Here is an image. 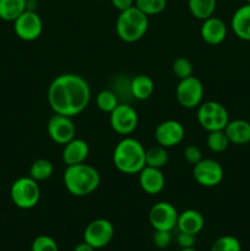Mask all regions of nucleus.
Segmentation results:
<instances>
[{"mask_svg":"<svg viewBox=\"0 0 250 251\" xmlns=\"http://www.w3.org/2000/svg\"><path fill=\"white\" fill-rule=\"evenodd\" d=\"M210 251H242V244L233 235H223L213 242Z\"/></svg>","mask_w":250,"mask_h":251,"instance_id":"c85d7f7f","label":"nucleus"},{"mask_svg":"<svg viewBox=\"0 0 250 251\" xmlns=\"http://www.w3.org/2000/svg\"><path fill=\"white\" fill-rule=\"evenodd\" d=\"M185 136L184 125L178 120H164L154 130V140L164 149L178 146Z\"/></svg>","mask_w":250,"mask_h":251,"instance_id":"ddd939ff","label":"nucleus"},{"mask_svg":"<svg viewBox=\"0 0 250 251\" xmlns=\"http://www.w3.org/2000/svg\"><path fill=\"white\" fill-rule=\"evenodd\" d=\"M149 29V16L140 11L136 6L119 12L115 31L118 37L126 43H134L145 37Z\"/></svg>","mask_w":250,"mask_h":251,"instance_id":"20e7f679","label":"nucleus"},{"mask_svg":"<svg viewBox=\"0 0 250 251\" xmlns=\"http://www.w3.org/2000/svg\"><path fill=\"white\" fill-rule=\"evenodd\" d=\"M88 154H90V146L87 142L82 139L74 137L71 141L64 145L61 158L66 167L75 166V164L85 163Z\"/></svg>","mask_w":250,"mask_h":251,"instance_id":"dca6fc26","label":"nucleus"},{"mask_svg":"<svg viewBox=\"0 0 250 251\" xmlns=\"http://www.w3.org/2000/svg\"><path fill=\"white\" fill-rule=\"evenodd\" d=\"M154 91V82L149 75L140 74L136 75L130 82V92L134 98L139 100H149Z\"/></svg>","mask_w":250,"mask_h":251,"instance_id":"412c9836","label":"nucleus"},{"mask_svg":"<svg viewBox=\"0 0 250 251\" xmlns=\"http://www.w3.org/2000/svg\"><path fill=\"white\" fill-rule=\"evenodd\" d=\"M47 98L55 114L73 118L82 113L90 104L91 88L82 76L63 74L50 82Z\"/></svg>","mask_w":250,"mask_h":251,"instance_id":"f257e3e1","label":"nucleus"},{"mask_svg":"<svg viewBox=\"0 0 250 251\" xmlns=\"http://www.w3.org/2000/svg\"><path fill=\"white\" fill-rule=\"evenodd\" d=\"M135 6L147 16H153L164 11L167 0H135Z\"/></svg>","mask_w":250,"mask_h":251,"instance_id":"cd10ccee","label":"nucleus"},{"mask_svg":"<svg viewBox=\"0 0 250 251\" xmlns=\"http://www.w3.org/2000/svg\"><path fill=\"white\" fill-rule=\"evenodd\" d=\"M184 158L188 163L190 164H196L198 162H200L202 159V153H201L200 147H198L196 145H189L184 150Z\"/></svg>","mask_w":250,"mask_h":251,"instance_id":"473e14b6","label":"nucleus"},{"mask_svg":"<svg viewBox=\"0 0 250 251\" xmlns=\"http://www.w3.org/2000/svg\"><path fill=\"white\" fill-rule=\"evenodd\" d=\"M152 242L158 249H167L172 243L171 230H154Z\"/></svg>","mask_w":250,"mask_h":251,"instance_id":"2f4dec72","label":"nucleus"},{"mask_svg":"<svg viewBox=\"0 0 250 251\" xmlns=\"http://www.w3.org/2000/svg\"><path fill=\"white\" fill-rule=\"evenodd\" d=\"M10 198L12 203L21 210H31L36 207L41 200V188L38 181L29 176L16 179L10 188Z\"/></svg>","mask_w":250,"mask_h":251,"instance_id":"39448f33","label":"nucleus"},{"mask_svg":"<svg viewBox=\"0 0 250 251\" xmlns=\"http://www.w3.org/2000/svg\"><path fill=\"white\" fill-rule=\"evenodd\" d=\"M110 2L115 9L119 10V12L130 9L135 5V0H110Z\"/></svg>","mask_w":250,"mask_h":251,"instance_id":"f704fd0d","label":"nucleus"},{"mask_svg":"<svg viewBox=\"0 0 250 251\" xmlns=\"http://www.w3.org/2000/svg\"><path fill=\"white\" fill-rule=\"evenodd\" d=\"M31 251H59L58 243L49 235H38L32 242Z\"/></svg>","mask_w":250,"mask_h":251,"instance_id":"7c9ffc66","label":"nucleus"},{"mask_svg":"<svg viewBox=\"0 0 250 251\" xmlns=\"http://www.w3.org/2000/svg\"><path fill=\"white\" fill-rule=\"evenodd\" d=\"M247 1V4H250V0H245Z\"/></svg>","mask_w":250,"mask_h":251,"instance_id":"4c0bfd02","label":"nucleus"},{"mask_svg":"<svg viewBox=\"0 0 250 251\" xmlns=\"http://www.w3.org/2000/svg\"><path fill=\"white\" fill-rule=\"evenodd\" d=\"M172 70H173L174 75L179 78V80H183V78L190 77L194 75V65L188 58L185 56H179L175 60L173 61V65H172Z\"/></svg>","mask_w":250,"mask_h":251,"instance_id":"c756f323","label":"nucleus"},{"mask_svg":"<svg viewBox=\"0 0 250 251\" xmlns=\"http://www.w3.org/2000/svg\"><path fill=\"white\" fill-rule=\"evenodd\" d=\"M146 150L139 140L125 136L113 151V164L124 174H139L146 167Z\"/></svg>","mask_w":250,"mask_h":251,"instance_id":"7ed1b4c3","label":"nucleus"},{"mask_svg":"<svg viewBox=\"0 0 250 251\" xmlns=\"http://www.w3.org/2000/svg\"><path fill=\"white\" fill-rule=\"evenodd\" d=\"M109 124L117 134L127 136L136 130L139 124V115L131 105L119 103L117 108L110 113Z\"/></svg>","mask_w":250,"mask_h":251,"instance_id":"1a4fd4ad","label":"nucleus"},{"mask_svg":"<svg viewBox=\"0 0 250 251\" xmlns=\"http://www.w3.org/2000/svg\"><path fill=\"white\" fill-rule=\"evenodd\" d=\"M96 104H97L98 109L110 114L119 104V100H118L117 95L113 91L102 90L98 92L97 97H96Z\"/></svg>","mask_w":250,"mask_h":251,"instance_id":"bb28decb","label":"nucleus"},{"mask_svg":"<svg viewBox=\"0 0 250 251\" xmlns=\"http://www.w3.org/2000/svg\"><path fill=\"white\" fill-rule=\"evenodd\" d=\"M63 183L69 194L76 198H85L97 190L100 184V176L95 167L80 163L66 167Z\"/></svg>","mask_w":250,"mask_h":251,"instance_id":"f03ea898","label":"nucleus"},{"mask_svg":"<svg viewBox=\"0 0 250 251\" xmlns=\"http://www.w3.org/2000/svg\"><path fill=\"white\" fill-rule=\"evenodd\" d=\"M27 0H0V19L14 22L22 12L27 10Z\"/></svg>","mask_w":250,"mask_h":251,"instance_id":"4be33fe9","label":"nucleus"},{"mask_svg":"<svg viewBox=\"0 0 250 251\" xmlns=\"http://www.w3.org/2000/svg\"><path fill=\"white\" fill-rule=\"evenodd\" d=\"M230 27L239 39L250 42V4L238 7L230 20Z\"/></svg>","mask_w":250,"mask_h":251,"instance_id":"a211bd4d","label":"nucleus"},{"mask_svg":"<svg viewBox=\"0 0 250 251\" xmlns=\"http://www.w3.org/2000/svg\"><path fill=\"white\" fill-rule=\"evenodd\" d=\"M222 166L211 158H202L193 166V176L199 185L203 188H215L223 180Z\"/></svg>","mask_w":250,"mask_h":251,"instance_id":"9d476101","label":"nucleus"},{"mask_svg":"<svg viewBox=\"0 0 250 251\" xmlns=\"http://www.w3.org/2000/svg\"><path fill=\"white\" fill-rule=\"evenodd\" d=\"M198 122L206 131L225 130L229 122V114L225 107L215 100L201 103L198 107Z\"/></svg>","mask_w":250,"mask_h":251,"instance_id":"423d86ee","label":"nucleus"},{"mask_svg":"<svg viewBox=\"0 0 250 251\" xmlns=\"http://www.w3.org/2000/svg\"><path fill=\"white\" fill-rule=\"evenodd\" d=\"M95 250H96L95 248L91 247L90 244H87L86 242H82V243H80V244L76 245V247L74 248L73 251H95Z\"/></svg>","mask_w":250,"mask_h":251,"instance_id":"c9c22d12","label":"nucleus"},{"mask_svg":"<svg viewBox=\"0 0 250 251\" xmlns=\"http://www.w3.org/2000/svg\"><path fill=\"white\" fill-rule=\"evenodd\" d=\"M203 93L205 90L202 82L194 75L179 81L175 88L176 100L181 107L186 109L198 108L202 103Z\"/></svg>","mask_w":250,"mask_h":251,"instance_id":"0eeeda50","label":"nucleus"},{"mask_svg":"<svg viewBox=\"0 0 250 251\" xmlns=\"http://www.w3.org/2000/svg\"><path fill=\"white\" fill-rule=\"evenodd\" d=\"M140 188L149 195H157L166 185V178L161 169L145 167L139 173Z\"/></svg>","mask_w":250,"mask_h":251,"instance_id":"f3484780","label":"nucleus"},{"mask_svg":"<svg viewBox=\"0 0 250 251\" xmlns=\"http://www.w3.org/2000/svg\"><path fill=\"white\" fill-rule=\"evenodd\" d=\"M145 158H146L147 167L162 169L168 163V152H167V149L158 145V146L147 149L146 153H145Z\"/></svg>","mask_w":250,"mask_h":251,"instance_id":"393cba45","label":"nucleus"},{"mask_svg":"<svg viewBox=\"0 0 250 251\" xmlns=\"http://www.w3.org/2000/svg\"><path fill=\"white\" fill-rule=\"evenodd\" d=\"M200 36L207 44L217 46L222 43L227 37V25L218 17H208L202 21L200 27Z\"/></svg>","mask_w":250,"mask_h":251,"instance_id":"2eb2a0df","label":"nucleus"},{"mask_svg":"<svg viewBox=\"0 0 250 251\" xmlns=\"http://www.w3.org/2000/svg\"><path fill=\"white\" fill-rule=\"evenodd\" d=\"M179 251H198V250L194 249V248H189V249H180Z\"/></svg>","mask_w":250,"mask_h":251,"instance_id":"e433bc0d","label":"nucleus"},{"mask_svg":"<svg viewBox=\"0 0 250 251\" xmlns=\"http://www.w3.org/2000/svg\"><path fill=\"white\" fill-rule=\"evenodd\" d=\"M54 167L50 161L46 158H38L29 167V176L36 181H44L53 176Z\"/></svg>","mask_w":250,"mask_h":251,"instance_id":"b1692460","label":"nucleus"},{"mask_svg":"<svg viewBox=\"0 0 250 251\" xmlns=\"http://www.w3.org/2000/svg\"><path fill=\"white\" fill-rule=\"evenodd\" d=\"M14 31L22 41H36L43 31V21L36 11L27 9L14 21Z\"/></svg>","mask_w":250,"mask_h":251,"instance_id":"9b49d317","label":"nucleus"},{"mask_svg":"<svg viewBox=\"0 0 250 251\" xmlns=\"http://www.w3.org/2000/svg\"><path fill=\"white\" fill-rule=\"evenodd\" d=\"M178 211L167 201H159L154 203L149 212V221L154 230H171L176 227Z\"/></svg>","mask_w":250,"mask_h":251,"instance_id":"f8f14e48","label":"nucleus"},{"mask_svg":"<svg viewBox=\"0 0 250 251\" xmlns=\"http://www.w3.org/2000/svg\"><path fill=\"white\" fill-rule=\"evenodd\" d=\"M206 144H207L210 151L221 153V152H225L228 149L230 142L228 140L227 135H225V130H216V131L208 132Z\"/></svg>","mask_w":250,"mask_h":251,"instance_id":"a878e982","label":"nucleus"},{"mask_svg":"<svg viewBox=\"0 0 250 251\" xmlns=\"http://www.w3.org/2000/svg\"><path fill=\"white\" fill-rule=\"evenodd\" d=\"M114 227L105 218H96L86 226L83 230V242L97 249L107 247L114 238Z\"/></svg>","mask_w":250,"mask_h":251,"instance_id":"6e6552de","label":"nucleus"},{"mask_svg":"<svg viewBox=\"0 0 250 251\" xmlns=\"http://www.w3.org/2000/svg\"><path fill=\"white\" fill-rule=\"evenodd\" d=\"M203 226H205V218L199 211L185 210L179 213L178 222H176V228L179 232L196 235L203 229Z\"/></svg>","mask_w":250,"mask_h":251,"instance_id":"6ab92c4d","label":"nucleus"},{"mask_svg":"<svg viewBox=\"0 0 250 251\" xmlns=\"http://www.w3.org/2000/svg\"><path fill=\"white\" fill-rule=\"evenodd\" d=\"M195 242L196 239L194 234L179 232L178 235H176V244L180 247V249H189V248H194Z\"/></svg>","mask_w":250,"mask_h":251,"instance_id":"72a5a7b5","label":"nucleus"},{"mask_svg":"<svg viewBox=\"0 0 250 251\" xmlns=\"http://www.w3.org/2000/svg\"><path fill=\"white\" fill-rule=\"evenodd\" d=\"M216 6H217V0H188L190 14L201 21L213 16Z\"/></svg>","mask_w":250,"mask_h":251,"instance_id":"5701e85b","label":"nucleus"},{"mask_svg":"<svg viewBox=\"0 0 250 251\" xmlns=\"http://www.w3.org/2000/svg\"><path fill=\"white\" fill-rule=\"evenodd\" d=\"M225 132L230 144L247 145L250 142V123L244 119L229 120Z\"/></svg>","mask_w":250,"mask_h":251,"instance_id":"aec40b11","label":"nucleus"},{"mask_svg":"<svg viewBox=\"0 0 250 251\" xmlns=\"http://www.w3.org/2000/svg\"><path fill=\"white\" fill-rule=\"evenodd\" d=\"M47 131L53 142L65 145L75 137L76 127L70 117L54 114L47 124Z\"/></svg>","mask_w":250,"mask_h":251,"instance_id":"4468645a","label":"nucleus"}]
</instances>
